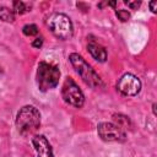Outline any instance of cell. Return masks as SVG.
Wrapping results in <instances>:
<instances>
[{
    "instance_id": "ba28073f",
    "label": "cell",
    "mask_w": 157,
    "mask_h": 157,
    "mask_svg": "<svg viewBox=\"0 0 157 157\" xmlns=\"http://www.w3.org/2000/svg\"><path fill=\"white\" fill-rule=\"evenodd\" d=\"M32 144L37 152V157H54L52 146L44 135H36L32 139Z\"/></svg>"
},
{
    "instance_id": "7c38bea8",
    "label": "cell",
    "mask_w": 157,
    "mask_h": 157,
    "mask_svg": "<svg viewBox=\"0 0 157 157\" xmlns=\"http://www.w3.org/2000/svg\"><path fill=\"white\" fill-rule=\"evenodd\" d=\"M13 12L15 13H18V15H23L28 11H31V5L23 2V1H13Z\"/></svg>"
},
{
    "instance_id": "9c48e42d",
    "label": "cell",
    "mask_w": 157,
    "mask_h": 157,
    "mask_svg": "<svg viewBox=\"0 0 157 157\" xmlns=\"http://www.w3.org/2000/svg\"><path fill=\"white\" fill-rule=\"evenodd\" d=\"M87 50L90 52V54L92 55V58L96 59L97 61L104 63V61L107 60V50L104 49L103 45L98 44L97 42H94V40L88 42V44H87Z\"/></svg>"
},
{
    "instance_id": "30bf717a",
    "label": "cell",
    "mask_w": 157,
    "mask_h": 157,
    "mask_svg": "<svg viewBox=\"0 0 157 157\" xmlns=\"http://www.w3.org/2000/svg\"><path fill=\"white\" fill-rule=\"evenodd\" d=\"M0 20L4 22H13L15 21L13 10H11L6 6H0Z\"/></svg>"
},
{
    "instance_id": "7a4b0ae2",
    "label": "cell",
    "mask_w": 157,
    "mask_h": 157,
    "mask_svg": "<svg viewBox=\"0 0 157 157\" xmlns=\"http://www.w3.org/2000/svg\"><path fill=\"white\" fill-rule=\"evenodd\" d=\"M60 78V70L58 66L40 61L37 67V74H36V81L39 91L47 92L49 90H53L58 86Z\"/></svg>"
},
{
    "instance_id": "8992f818",
    "label": "cell",
    "mask_w": 157,
    "mask_h": 157,
    "mask_svg": "<svg viewBox=\"0 0 157 157\" xmlns=\"http://www.w3.org/2000/svg\"><path fill=\"white\" fill-rule=\"evenodd\" d=\"M97 132L103 141L107 142H124L126 140V132L114 123H99Z\"/></svg>"
},
{
    "instance_id": "3957f363",
    "label": "cell",
    "mask_w": 157,
    "mask_h": 157,
    "mask_svg": "<svg viewBox=\"0 0 157 157\" xmlns=\"http://www.w3.org/2000/svg\"><path fill=\"white\" fill-rule=\"evenodd\" d=\"M69 60L72 67L75 69V71L81 76V78L86 85L93 88L103 86V81L99 77V75L92 69V66L88 63H86V60L81 55H78L77 53H71L69 55Z\"/></svg>"
},
{
    "instance_id": "5bb4252c",
    "label": "cell",
    "mask_w": 157,
    "mask_h": 157,
    "mask_svg": "<svg viewBox=\"0 0 157 157\" xmlns=\"http://www.w3.org/2000/svg\"><path fill=\"white\" fill-rule=\"evenodd\" d=\"M115 15H117V17H118L121 22H126V21H129V18H130V13H129V11L123 10V9L117 10V11H115Z\"/></svg>"
},
{
    "instance_id": "8fae6325",
    "label": "cell",
    "mask_w": 157,
    "mask_h": 157,
    "mask_svg": "<svg viewBox=\"0 0 157 157\" xmlns=\"http://www.w3.org/2000/svg\"><path fill=\"white\" fill-rule=\"evenodd\" d=\"M113 120L115 121V125H118L119 128H121L123 130L126 129L129 125L131 126V121L128 117L123 115V114H113Z\"/></svg>"
},
{
    "instance_id": "4fadbf2b",
    "label": "cell",
    "mask_w": 157,
    "mask_h": 157,
    "mask_svg": "<svg viewBox=\"0 0 157 157\" xmlns=\"http://www.w3.org/2000/svg\"><path fill=\"white\" fill-rule=\"evenodd\" d=\"M22 32H23V34L27 36V37L37 36V34H38V27H37L36 25H32V23H31V25H26V26H23Z\"/></svg>"
},
{
    "instance_id": "5b68a950",
    "label": "cell",
    "mask_w": 157,
    "mask_h": 157,
    "mask_svg": "<svg viewBox=\"0 0 157 157\" xmlns=\"http://www.w3.org/2000/svg\"><path fill=\"white\" fill-rule=\"evenodd\" d=\"M61 96L67 104L75 108H81L85 103V96L82 91L80 90L77 83L71 77L65 78L63 87H61Z\"/></svg>"
},
{
    "instance_id": "2e32d148",
    "label": "cell",
    "mask_w": 157,
    "mask_h": 157,
    "mask_svg": "<svg viewBox=\"0 0 157 157\" xmlns=\"http://www.w3.org/2000/svg\"><path fill=\"white\" fill-rule=\"evenodd\" d=\"M42 44H43V38H42V37H37V38L32 42V45H33L34 48H40Z\"/></svg>"
},
{
    "instance_id": "9a60e30c",
    "label": "cell",
    "mask_w": 157,
    "mask_h": 157,
    "mask_svg": "<svg viewBox=\"0 0 157 157\" xmlns=\"http://www.w3.org/2000/svg\"><path fill=\"white\" fill-rule=\"evenodd\" d=\"M124 4L125 5H128V7H130L131 10H137V7H140V5H141V1H128V0H125L124 1Z\"/></svg>"
},
{
    "instance_id": "52a82bcc",
    "label": "cell",
    "mask_w": 157,
    "mask_h": 157,
    "mask_svg": "<svg viewBox=\"0 0 157 157\" xmlns=\"http://www.w3.org/2000/svg\"><path fill=\"white\" fill-rule=\"evenodd\" d=\"M117 90L123 96H126V97L136 96L141 91V81L134 74L126 72L123 76H120V78L118 80Z\"/></svg>"
},
{
    "instance_id": "ac0fdd59",
    "label": "cell",
    "mask_w": 157,
    "mask_h": 157,
    "mask_svg": "<svg viewBox=\"0 0 157 157\" xmlns=\"http://www.w3.org/2000/svg\"><path fill=\"white\" fill-rule=\"evenodd\" d=\"M152 110H153V114L156 115V103H153V104H152Z\"/></svg>"
},
{
    "instance_id": "277c9868",
    "label": "cell",
    "mask_w": 157,
    "mask_h": 157,
    "mask_svg": "<svg viewBox=\"0 0 157 157\" xmlns=\"http://www.w3.org/2000/svg\"><path fill=\"white\" fill-rule=\"evenodd\" d=\"M45 23H47V27L56 38L66 40L72 37V33H74L72 22L65 13H59V12L50 13Z\"/></svg>"
},
{
    "instance_id": "6da1fadb",
    "label": "cell",
    "mask_w": 157,
    "mask_h": 157,
    "mask_svg": "<svg viewBox=\"0 0 157 157\" xmlns=\"http://www.w3.org/2000/svg\"><path fill=\"white\" fill-rule=\"evenodd\" d=\"M40 125V113L33 105L22 107L16 115V128L22 136L34 134Z\"/></svg>"
},
{
    "instance_id": "e0dca14e",
    "label": "cell",
    "mask_w": 157,
    "mask_h": 157,
    "mask_svg": "<svg viewBox=\"0 0 157 157\" xmlns=\"http://www.w3.org/2000/svg\"><path fill=\"white\" fill-rule=\"evenodd\" d=\"M148 5H150L151 11H152V12H156V5H157V2H156V1H151Z\"/></svg>"
}]
</instances>
